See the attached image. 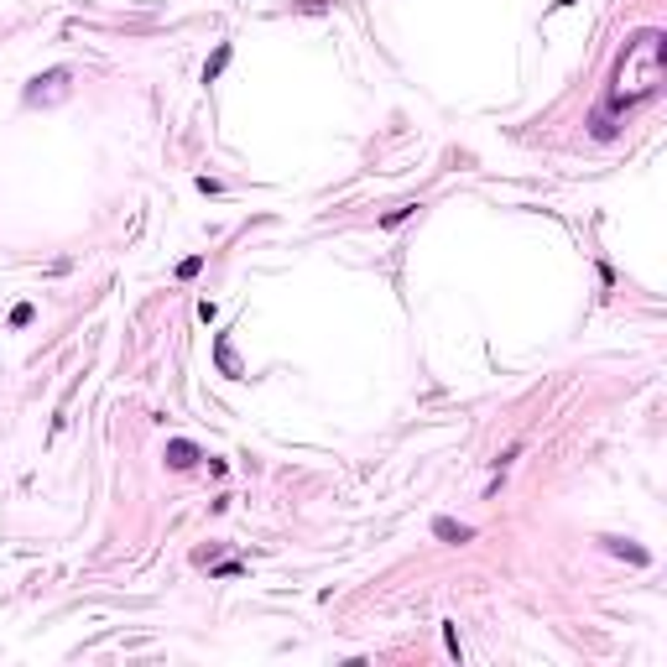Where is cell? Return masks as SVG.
Listing matches in <instances>:
<instances>
[{"label": "cell", "instance_id": "cell-1", "mask_svg": "<svg viewBox=\"0 0 667 667\" xmlns=\"http://www.w3.org/2000/svg\"><path fill=\"white\" fill-rule=\"evenodd\" d=\"M662 89V31H636L626 42L621 63H615V89L610 110H636L641 99H652Z\"/></svg>", "mask_w": 667, "mask_h": 667}, {"label": "cell", "instance_id": "cell-2", "mask_svg": "<svg viewBox=\"0 0 667 667\" xmlns=\"http://www.w3.org/2000/svg\"><path fill=\"white\" fill-rule=\"evenodd\" d=\"M433 537H443V542H470V537H475V527L454 522V516H438V522H433Z\"/></svg>", "mask_w": 667, "mask_h": 667}, {"label": "cell", "instance_id": "cell-3", "mask_svg": "<svg viewBox=\"0 0 667 667\" xmlns=\"http://www.w3.org/2000/svg\"><path fill=\"white\" fill-rule=\"evenodd\" d=\"M167 464H172V470H188V464H198V448L188 438H172L167 443Z\"/></svg>", "mask_w": 667, "mask_h": 667}, {"label": "cell", "instance_id": "cell-4", "mask_svg": "<svg viewBox=\"0 0 667 667\" xmlns=\"http://www.w3.org/2000/svg\"><path fill=\"white\" fill-rule=\"evenodd\" d=\"M224 63H229V42H219V53H214V58H209V68H204V78L214 83V78H219V73H224Z\"/></svg>", "mask_w": 667, "mask_h": 667}, {"label": "cell", "instance_id": "cell-5", "mask_svg": "<svg viewBox=\"0 0 667 667\" xmlns=\"http://www.w3.org/2000/svg\"><path fill=\"white\" fill-rule=\"evenodd\" d=\"M31 319H37V308H31V303H16V308H11V324H16V329H26Z\"/></svg>", "mask_w": 667, "mask_h": 667}, {"label": "cell", "instance_id": "cell-6", "mask_svg": "<svg viewBox=\"0 0 667 667\" xmlns=\"http://www.w3.org/2000/svg\"><path fill=\"white\" fill-rule=\"evenodd\" d=\"M412 214H417V204H402V209H391V214H386V219H381V224L391 229V224H402V219H412Z\"/></svg>", "mask_w": 667, "mask_h": 667}, {"label": "cell", "instance_id": "cell-7", "mask_svg": "<svg viewBox=\"0 0 667 667\" xmlns=\"http://www.w3.org/2000/svg\"><path fill=\"white\" fill-rule=\"evenodd\" d=\"M198 272H204V256H188V261L177 266V276H182V281H188V276H198Z\"/></svg>", "mask_w": 667, "mask_h": 667}]
</instances>
